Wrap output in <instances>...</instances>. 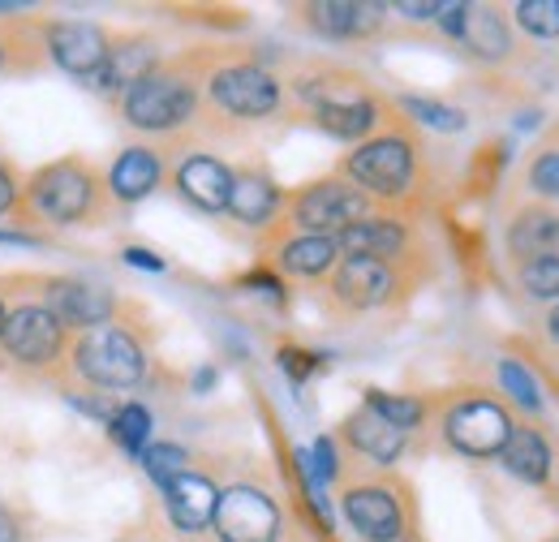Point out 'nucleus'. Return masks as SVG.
<instances>
[{
	"label": "nucleus",
	"instance_id": "obj_43",
	"mask_svg": "<svg viewBox=\"0 0 559 542\" xmlns=\"http://www.w3.org/2000/svg\"><path fill=\"white\" fill-rule=\"evenodd\" d=\"M0 246H39V241L26 233H0Z\"/></svg>",
	"mask_w": 559,
	"mask_h": 542
},
{
	"label": "nucleus",
	"instance_id": "obj_10",
	"mask_svg": "<svg viewBox=\"0 0 559 542\" xmlns=\"http://www.w3.org/2000/svg\"><path fill=\"white\" fill-rule=\"evenodd\" d=\"M345 521L361 534L366 542H396L405 539V512L396 491L379 486V482H357L345 491Z\"/></svg>",
	"mask_w": 559,
	"mask_h": 542
},
{
	"label": "nucleus",
	"instance_id": "obj_13",
	"mask_svg": "<svg viewBox=\"0 0 559 542\" xmlns=\"http://www.w3.org/2000/svg\"><path fill=\"white\" fill-rule=\"evenodd\" d=\"M409 241H414V233L396 215H366V220L349 224L345 233H336L341 259H379V263H392V259H401L409 250Z\"/></svg>",
	"mask_w": 559,
	"mask_h": 542
},
{
	"label": "nucleus",
	"instance_id": "obj_24",
	"mask_svg": "<svg viewBox=\"0 0 559 542\" xmlns=\"http://www.w3.org/2000/svg\"><path fill=\"white\" fill-rule=\"evenodd\" d=\"M164 177V160L159 151L151 146H126L117 160H112V173H108V186H112V199L117 203H142Z\"/></svg>",
	"mask_w": 559,
	"mask_h": 542
},
{
	"label": "nucleus",
	"instance_id": "obj_35",
	"mask_svg": "<svg viewBox=\"0 0 559 542\" xmlns=\"http://www.w3.org/2000/svg\"><path fill=\"white\" fill-rule=\"evenodd\" d=\"M280 366H284V375H288L293 384H306V379L323 366V357L310 353V349H280Z\"/></svg>",
	"mask_w": 559,
	"mask_h": 542
},
{
	"label": "nucleus",
	"instance_id": "obj_9",
	"mask_svg": "<svg viewBox=\"0 0 559 542\" xmlns=\"http://www.w3.org/2000/svg\"><path fill=\"white\" fill-rule=\"evenodd\" d=\"M215 534L219 542H276L280 508L259 486H228L215 504Z\"/></svg>",
	"mask_w": 559,
	"mask_h": 542
},
{
	"label": "nucleus",
	"instance_id": "obj_15",
	"mask_svg": "<svg viewBox=\"0 0 559 542\" xmlns=\"http://www.w3.org/2000/svg\"><path fill=\"white\" fill-rule=\"evenodd\" d=\"M48 52H52V61L66 69V73L91 78L95 69L104 66V57H108V39L91 22H57L48 31Z\"/></svg>",
	"mask_w": 559,
	"mask_h": 542
},
{
	"label": "nucleus",
	"instance_id": "obj_18",
	"mask_svg": "<svg viewBox=\"0 0 559 542\" xmlns=\"http://www.w3.org/2000/svg\"><path fill=\"white\" fill-rule=\"evenodd\" d=\"M164 504H168V517H173V526L177 530H190V534H199V530H207L211 521H215V504H219V491H215V482L203 474H177L168 486H164Z\"/></svg>",
	"mask_w": 559,
	"mask_h": 542
},
{
	"label": "nucleus",
	"instance_id": "obj_23",
	"mask_svg": "<svg viewBox=\"0 0 559 542\" xmlns=\"http://www.w3.org/2000/svg\"><path fill=\"white\" fill-rule=\"evenodd\" d=\"M48 310L70 328H104L112 315V297L82 280H57L48 288Z\"/></svg>",
	"mask_w": 559,
	"mask_h": 542
},
{
	"label": "nucleus",
	"instance_id": "obj_6",
	"mask_svg": "<svg viewBox=\"0 0 559 542\" xmlns=\"http://www.w3.org/2000/svg\"><path fill=\"white\" fill-rule=\"evenodd\" d=\"M207 99L237 121H263L280 108V82L276 73H267L263 66H219L207 78Z\"/></svg>",
	"mask_w": 559,
	"mask_h": 542
},
{
	"label": "nucleus",
	"instance_id": "obj_21",
	"mask_svg": "<svg viewBox=\"0 0 559 542\" xmlns=\"http://www.w3.org/2000/svg\"><path fill=\"white\" fill-rule=\"evenodd\" d=\"M499 461H503L508 474L521 478V482H530V486L551 482V466H556L547 435H543L538 426H530V422H512V435H508Z\"/></svg>",
	"mask_w": 559,
	"mask_h": 542
},
{
	"label": "nucleus",
	"instance_id": "obj_4",
	"mask_svg": "<svg viewBox=\"0 0 559 542\" xmlns=\"http://www.w3.org/2000/svg\"><path fill=\"white\" fill-rule=\"evenodd\" d=\"M366 215H370V199L345 177L310 181L288 199V220L297 224V233H314V237H336Z\"/></svg>",
	"mask_w": 559,
	"mask_h": 542
},
{
	"label": "nucleus",
	"instance_id": "obj_3",
	"mask_svg": "<svg viewBox=\"0 0 559 542\" xmlns=\"http://www.w3.org/2000/svg\"><path fill=\"white\" fill-rule=\"evenodd\" d=\"M121 108H126V121L142 134H173L194 121L199 86L181 69H155L126 91Z\"/></svg>",
	"mask_w": 559,
	"mask_h": 542
},
{
	"label": "nucleus",
	"instance_id": "obj_38",
	"mask_svg": "<svg viewBox=\"0 0 559 542\" xmlns=\"http://www.w3.org/2000/svg\"><path fill=\"white\" fill-rule=\"evenodd\" d=\"M70 401H73V405H78V409H82V413H91V417H99V422H108V417L117 413V409L108 405V401H99V397H86V392H73Z\"/></svg>",
	"mask_w": 559,
	"mask_h": 542
},
{
	"label": "nucleus",
	"instance_id": "obj_2",
	"mask_svg": "<svg viewBox=\"0 0 559 542\" xmlns=\"http://www.w3.org/2000/svg\"><path fill=\"white\" fill-rule=\"evenodd\" d=\"M418 138L405 130H388V134H370L366 142H357L345 155V181H353L366 199L401 203L418 186Z\"/></svg>",
	"mask_w": 559,
	"mask_h": 542
},
{
	"label": "nucleus",
	"instance_id": "obj_37",
	"mask_svg": "<svg viewBox=\"0 0 559 542\" xmlns=\"http://www.w3.org/2000/svg\"><path fill=\"white\" fill-rule=\"evenodd\" d=\"M121 259H126L130 268H139V271H164V268H168V263H164L155 250H142V246H130Z\"/></svg>",
	"mask_w": 559,
	"mask_h": 542
},
{
	"label": "nucleus",
	"instance_id": "obj_16",
	"mask_svg": "<svg viewBox=\"0 0 559 542\" xmlns=\"http://www.w3.org/2000/svg\"><path fill=\"white\" fill-rule=\"evenodd\" d=\"M508 255L512 263L538 259V255H559V207L525 203L508 220Z\"/></svg>",
	"mask_w": 559,
	"mask_h": 542
},
{
	"label": "nucleus",
	"instance_id": "obj_17",
	"mask_svg": "<svg viewBox=\"0 0 559 542\" xmlns=\"http://www.w3.org/2000/svg\"><path fill=\"white\" fill-rule=\"evenodd\" d=\"M306 26L323 39H366L383 26V4H353V0H328L301 9Z\"/></svg>",
	"mask_w": 559,
	"mask_h": 542
},
{
	"label": "nucleus",
	"instance_id": "obj_34",
	"mask_svg": "<svg viewBox=\"0 0 559 542\" xmlns=\"http://www.w3.org/2000/svg\"><path fill=\"white\" fill-rule=\"evenodd\" d=\"M142 466H146V474L155 478L159 486H168L173 478L190 470V457L177 444H155V448H142Z\"/></svg>",
	"mask_w": 559,
	"mask_h": 542
},
{
	"label": "nucleus",
	"instance_id": "obj_7",
	"mask_svg": "<svg viewBox=\"0 0 559 542\" xmlns=\"http://www.w3.org/2000/svg\"><path fill=\"white\" fill-rule=\"evenodd\" d=\"M443 435L456 452H465L474 461H490V457L503 452V444L512 435V413L490 397H465V401L448 409Z\"/></svg>",
	"mask_w": 559,
	"mask_h": 542
},
{
	"label": "nucleus",
	"instance_id": "obj_44",
	"mask_svg": "<svg viewBox=\"0 0 559 542\" xmlns=\"http://www.w3.org/2000/svg\"><path fill=\"white\" fill-rule=\"evenodd\" d=\"M543 332H547V340H556V344H559V306L547 315V319H543Z\"/></svg>",
	"mask_w": 559,
	"mask_h": 542
},
{
	"label": "nucleus",
	"instance_id": "obj_22",
	"mask_svg": "<svg viewBox=\"0 0 559 542\" xmlns=\"http://www.w3.org/2000/svg\"><path fill=\"white\" fill-rule=\"evenodd\" d=\"M272 263H276L284 275H293V280H323V275L336 271L341 250H336V237L293 233V237H284V241L276 246Z\"/></svg>",
	"mask_w": 559,
	"mask_h": 542
},
{
	"label": "nucleus",
	"instance_id": "obj_30",
	"mask_svg": "<svg viewBox=\"0 0 559 542\" xmlns=\"http://www.w3.org/2000/svg\"><path fill=\"white\" fill-rule=\"evenodd\" d=\"M401 108L421 121V126H430V130H443V134H461L465 130V113L461 108H452V104H439V99H421V95H405L401 99Z\"/></svg>",
	"mask_w": 559,
	"mask_h": 542
},
{
	"label": "nucleus",
	"instance_id": "obj_41",
	"mask_svg": "<svg viewBox=\"0 0 559 542\" xmlns=\"http://www.w3.org/2000/svg\"><path fill=\"white\" fill-rule=\"evenodd\" d=\"M13 207V177L0 168V211H9Z\"/></svg>",
	"mask_w": 559,
	"mask_h": 542
},
{
	"label": "nucleus",
	"instance_id": "obj_20",
	"mask_svg": "<svg viewBox=\"0 0 559 542\" xmlns=\"http://www.w3.org/2000/svg\"><path fill=\"white\" fill-rule=\"evenodd\" d=\"M159 69V52L151 39H126L121 48H108L104 66L95 69L91 78H82L91 91H130L134 82H142L146 73Z\"/></svg>",
	"mask_w": 559,
	"mask_h": 542
},
{
	"label": "nucleus",
	"instance_id": "obj_45",
	"mask_svg": "<svg viewBox=\"0 0 559 542\" xmlns=\"http://www.w3.org/2000/svg\"><path fill=\"white\" fill-rule=\"evenodd\" d=\"M211 384H215V370H211V366H207V370H199V375H194V388H199V392H207Z\"/></svg>",
	"mask_w": 559,
	"mask_h": 542
},
{
	"label": "nucleus",
	"instance_id": "obj_5",
	"mask_svg": "<svg viewBox=\"0 0 559 542\" xmlns=\"http://www.w3.org/2000/svg\"><path fill=\"white\" fill-rule=\"evenodd\" d=\"M78 375L99 384V388H134L146 375V353L130 332L121 328H95L78 340L73 349Z\"/></svg>",
	"mask_w": 559,
	"mask_h": 542
},
{
	"label": "nucleus",
	"instance_id": "obj_40",
	"mask_svg": "<svg viewBox=\"0 0 559 542\" xmlns=\"http://www.w3.org/2000/svg\"><path fill=\"white\" fill-rule=\"evenodd\" d=\"M396 13H405V17H414V22H426V17H435L439 13V4H396Z\"/></svg>",
	"mask_w": 559,
	"mask_h": 542
},
{
	"label": "nucleus",
	"instance_id": "obj_1",
	"mask_svg": "<svg viewBox=\"0 0 559 542\" xmlns=\"http://www.w3.org/2000/svg\"><path fill=\"white\" fill-rule=\"evenodd\" d=\"M297 99L310 108L314 126L323 134L341 138V142H366L379 134L383 126V104L379 95L366 86V78H357L349 69H319L293 82Z\"/></svg>",
	"mask_w": 559,
	"mask_h": 542
},
{
	"label": "nucleus",
	"instance_id": "obj_8",
	"mask_svg": "<svg viewBox=\"0 0 559 542\" xmlns=\"http://www.w3.org/2000/svg\"><path fill=\"white\" fill-rule=\"evenodd\" d=\"M95 173L82 168L78 160H61L52 168H44L35 181H31V203L44 220H57V224H78L95 211Z\"/></svg>",
	"mask_w": 559,
	"mask_h": 542
},
{
	"label": "nucleus",
	"instance_id": "obj_31",
	"mask_svg": "<svg viewBox=\"0 0 559 542\" xmlns=\"http://www.w3.org/2000/svg\"><path fill=\"white\" fill-rule=\"evenodd\" d=\"M512 17L534 39H559V0H521Z\"/></svg>",
	"mask_w": 559,
	"mask_h": 542
},
{
	"label": "nucleus",
	"instance_id": "obj_25",
	"mask_svg": "<svg viewBox=\"0 0 559 542\" xmlns=\"http://www.w3.org/2000/svg\"><path fill=\"white\" fill-rule=\"evenodd\" d=\"M345 439L361 457H370L374 466H392L405 452V431H396L392 422H383L379 413H370L366 405L345 417Z\"/></svg>",
	"mask_w": 559,
	"mask_h": 542
},
{
	"label": "nucleus",
	"instance_id": "obj_11",
	"mask_svg": "<svg viewBox=\"0 0 559 542\" xmlns=\"http://www.w3.org/2000/svg\"><path fill=\"white\" fill-rule=\"evenodd\" d=\"M0 344L13 362L22 366H44L57 357L61 349V319L48 310V306H22L17 315L4 319V332H0Z\"/></svg>",
	"mask_w": 559,
	"mask_h": 542
},
{
	"label": "nucleus",
	"instance_id": "obj_12",
	"mask_svg": "<svg viewBox=\"0 0 559 542\" xmlns=\"http://www.w3.org/2000/svg\"><path fill=\"white\" fill-rule=\"evenodd\" d=\"M332 297L349 310H379L396 297V268L379 259H341L332 271Z\"/></svg>",
	"mask_w": 559,
	"mask_h": 542
},
{
	"label": "nucleus",
	"instance_id": "obj_27",
	"mask_svg": "<svg viewBox=\"0 0 559 542\" xmlns=\"http://www.w3.org/2000/svg\"><path fill=\"white\" fill-rule=\"evenodd\" d=\"M525 186L538 203L559 207V130L525 160Z\"/></svg>",
	"mask_w": 559,
	"mask_h": 542
},
{
	"label": "nucleus",
	"instance_id": "obj_19",
	"mask_svg": "<svg viewBox=\"0 0 559 542\" xmlns=\"http://www.w3.org/2000/svg\"><path fill=\"white\" fill-rule=\"evenodd\" d=\"M284 207V190L263 173V168H241L233 173V195H228V215L237 224H250V228H263L272 224Z\"/></svg>",
	"mask_w": 559,
	"mask_h": 542
},
{
	"label": "nucleus",
	"instance_id": "obj_47",
	"mask_svg": "<svg viewBox=\"0 0 559 542\" xmlns=\"http://www.w3.org/2000/svg\"><path fill=\"white\" fill-rule=\"evenodd\" d=\"M396 542H405V539H396Z\"/></svg>",
	"mask_w": 559,
	"mask_h": 542
},
{
	"label": "nucleus",
	"instance_id": "obj_39",
	"mask_svg": "<svg viewBox=\"0 0 559 542\" xmlns=\"http://www.w3.org/2000/svg\"><path fill=\"white\" fill-rule=\"evenodd\" d=\"M241 288H263V293H272V297L284 293V284H280L272 271H250V275H241Z\"/></svg>",
	"mask_w": 559,
	"mask_h": 542
},
{
	"label": "nucleus",
	"instance_id": "obj_33",
	"mask_svg": "<svg viewBox=\"0 0 559 542\" xmlns=\"http://www.w3.org/2000/svg\"><path fill=\"white\" fill-rule=\"evenodd\" d=\"M499 384H503V392L521 409L543 413V392H538V384L530 379V370H525L516 357H503V362H499Z\"/></svg>",
	"mask_w": 559,
	"mask_h": 542
},
{
	"label": "nucleus",
	"instance_id": "obj_46",
	"mask_svg": "<svg viewBox=\"0 0 559 542\" xmlns=\"http://www.w3.org/2000/svg\"><path fill=\"white\" fill-rule=\"evenodd\" d=\"M4 319H9V315H4V310H0V332H4Z\"/></svg>",
	"mask_w": 559,
	"mask_h": 542
},
{
	"label": "nucleus",
	"instance_id": "obj_28",
	"mask_svg": "<svg viewBox=\"0 0 559 542\" xmlns=\"http://www.w3.org/2000/svg\"><path fill=\"white\" fill-rule=\"evenodd\" d=\"M516 284L534 302H556L559 306V255H538L516 263Z\"/></svg>",
	"mask_w": 559,
	"mask_h": 542
},
{
	"label": "nucleus",
	"instance_id": "obj_42",
	"mask_svg": "<svg viewBox=\"0 0 559 542\" xmlns=\"http://www.w3.org/2000/svg\"><path fill=\"white\" fill-rule=\"evenodd\" d=\"M0 542H17V521L0 508Z\"/></svg>",
	"mask_w": 559,
	"mask_h": 542
},
{
	"label": "nucleus",
	"instance_id": "obj_29",
	"mask_svg": "<svg viewBox=\"0 0 559 542\" xmlns=\"http://www.w3.org/2000/svg\"><path fill=\"white\" fill-rule=\"evenodd\" d=\"M366 409L379 413L383 422H392L396 431H414L426 417V405H421L418 397H396V392H379V388L366 392Z\"/></svg>",
	"mask_w": 559,
	"mask_h": 542
},
{
	"label": "nucleus",
	"instance_id": "obj_32",
	"mask_svg": "<svg viewBox=\"0 0 559 542\" xmlns=\"http://www.w3.org/2000/svg\"><path fill=\"white\" fill-rule=\"evenodd\" d=\"M108 431H112V439L126 452H142L146 448V435H151V413L142 405H121L108 417Z\"/></svg>",
	"mask_w": 559,
	"mask_h": 542
},
{
	"label": "nucleus",
	"instance_id": "obj_36",
	"mask_svg": "<svg viewBox=\"0 0 559 542\" xmlns=\"http://www.w3.org/2000/svg\"><path fill=\"white\" fill-rule=\"evenodd\" d=\"M465 17H469V4H461V0H448V4H439V13H435V22H439V31H443L448 39H461Z\"/></svg>",
	"mask_w": 559,
	"mask_h": 542
},
{
	"label": "nucleus",
	"instance_id": "obj_14",
	"mask_svg": "<svg viewBox=\"0 0 559 542\" xmlns=\"http://www.w3.org/2000/svg\"><path fill=\"white\" fill-rule=\"evenodd\" d=\"M177 195L199 211H228V195H233V168L219 164L215 155H186L173 173Z\"/></svg>",
	"mask_w": 559,
	"mask_h": 542
},
{
	"label": "nucleus",
	"instance_id": "obj_26",
	"mask_svg": "<svg viewBox=\"0 0 559 542\" xmlns=\"http://www.w3.org/2000/svg\"><path fill=\"white\" fill-rule=\"evenodd\" d=\"M461 44H465L478 61H490V66L508 61V57H512V31H508L503 9H495V4H469Z\"/></svg>",
	"mask_w": 559,
	"mask_h": 542
}]
</instances>
